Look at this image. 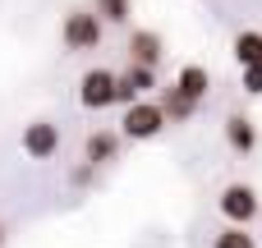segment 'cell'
I'll list each match as a JSON object with an SVG mask.
<instances>
[{
    "label": "cell",
    "mask_w": 262,
    "mask_h": 248,
    "mask_svg": "<svg viewBox=\"0 0 262 248\" xmlns=\"http://www.w3.org/2000/svg\"><path fill=\"white\" fill-rule=\"evenodd\" d=\"M226 147L230 152H253L258 147V124L249 115H230L226 120Z\"/></svg>",
    "instance_id": "cell-9"
},
{
    "label": "cell",
    "mask_w": 262,
    "mask_h": 248,
    "mask_svg": "<svg viewBox=\"0 0 262 248\" xmlns=\"http://www.w3.org/2000/svg\"><path fill=\"white\" fill-rule=\"evenodd\" d=\"M235 60H239L244 69H258L262 64V32L258 28H244V32L235 37Z\"/></svg>",
    "instance_id": "cell-11"
},
{
    "label": "cell",
    "mask_w": 262,
    "mask_h": 248,
    "mask_svg": "<svg viewBox=\"0 0 262 248\" xmlns=\"http://www.w3.org/2000/svg\"><path fill=\"white\" fill-rule=\"evenodd\" d=\"M23 152H28L32 161H51V156L60 152V124H51V120H32V124L23 129Z\"/></svg>",
    "instance_id": "cell-6"
},
{
    "label": "cell",
    "mask_w": 262,
    "mask_h": 248,
    "mask_svg": "<svg viewBox=\"0 0 262 248\" xmlns=\"http://www.w3.org/2000/svg\"><path fill=\"white\" fill-rule=\"evenodd\" d=\"M161 55H166L161 32H152V28L129 32V64H138V69H157V64H161Z\"/></svg>",
    "instance_id": "cell-7"
},
{
    "label": "cell",
    "mask_w": 262,
    "mask_h": 248,
    "mask_svg": "<svg viewBox=\"0 0 262 248\" xmlns=\"http://www.w3.org/2000/svg\"><path fill=\"white\" fill-rule=\"evenodd\" d=\"M157 106H161L166 124H189V120H193V110H198L193 101H184V97H180V92H170V87H161V92H157Z\"/></svg>",
    "instance_id": "cell-10"
},
{
    "label": "cell",
    "mask_w": 262,
    "mask_h": 248,
    "mask_svg": "<svg viewBox=\"0 0 262 248\" xmlns=\"http://www.w3.org/2000/svg\"><path fill=\"white\" fill-rule=\"evenodd\" d=\"M216 207H221V216H226L230 226H239V230H244V226L262 212L258 189H253V184H226V189H221V198H216Z\"/></svg>",
    "instance_id": "cell-3"
},
{
    "label": "cell",
    "mask_w": 262,
    "mask_h": 248,
    "mask_svg": "<svg viewBox=\"0 0 262 248\" xmlns=\"http://www.w3.org/2000/svg\"><path fill=\"white\" fill-rule=\"evenodd\" d=\"M120 152H124L120 129H92V133H88V143H83V161H88L92 170H101V166L120 161Z\"/></svg>",
    "instance_id": "cell-5"
},
{
    "label": "cell",
    "mask_w": 262,
    "mask_h": 248,
    "mask_svg": "<svg viewBox=\"0 0 262 248\" xmlns=\"http://www.w3.org/2000/svg\"><path fill=\"white\" fill-rule=\"evenodd\" d=\"M212 248H258V235H249V230H239V226H226V230L212 239Z\"/></svg>",
    "instance_id": "cell-14"
},
{
    "label": "cell",
    "mask_w": 262,
    "mask_h": 248,
    "mask_svg": "<svg viewBox=\"0 0 262 248\" xmlns=\"http://www.w3.org/2000/svg\"><path fill=\"white\" fill-rule=\"evenodd\" d=\"M244 92L249 97H262V64L258 69H244Z\"/></svg>",
    "instance_id": "cell-15"
},
{
    "label": "cell",
    "mask_w": 262,
    "mask_h": 248,
    "mask_svg": "<svg viewBox=\"0 0 262 248\" xmlns=\"http://www.w3.org/2000/svg\"><path fill=\"white\" fill-rule=\"evenodd\" d=\"M92 14L101 23H129L134 18V0H92Z\"/></svg>",
    "instance_id": "cell-12"
},
{
    "label": "cell",
    "mask_w": 262,
    "mask_h": 248,
    "mask_svg": "<svg viewBox=\"0 0 262 248\" xmlns=\"http://www.w3.org/2000/svg\"><path fill=\"white\" fill-rule=\"evenodd\" d=\"M101 32H106V23H101L92 9H69L64 23H60L64 51H97V46H101Z\"/></svg>",
    "instance_id": "cell-2"
},
{
    "label": "cell",
    "mask_w": 262,
    "mask_h": 248,
    "mask_svg": "<svg viewBox=\"0 0 262 248\" xmlns=\"http://www.w3.org/2000/svg\"><path fill=\"white\" fill-rule=\"evenodd\" d=\"M120 78H124V83L134 87V97H143V92H152V87H161V83H157V69H138V64H129V69H124Z\"/></svg>",
    "instance_id": "cell-13"
},
{
    "label": "cell",
    "mask_w": 262,
    "mask_h": 248,
    "mask_svg": "<svg viewBox=\"0 0 262 248\" xmlns=\"http://www.w3.org/2000/svg\"><path fill=\"white\" fill-rule=\"evenodd\" d=\"M207 87H212V74H207L203 64H184V69L175 74V83H170V92H180V97L193 101V106H203Z\"/></svg>",
    "instance_id": "cell-8"
},
{
    "label": "cell",
    "mask_w": 262,
    "mask_h": 248,
    "mask_svg": "<svg viewBox=\"0 0 262 248\" xmlns=\"http://www.w3.org/2000/svg\"><path fill=\"white\" fill-rule=\"evenodd\" d=\"M78 106L83 110H106L115 106V69H88L78 78Z\"/></svg>",
    "instance_id": "cell-4"
},
{
    "label": "cell",
    "mask_w": 262,
    "mask_h": 248,
    "mask_svg": "<svg viewBox=\"0 0 262 248\" xmlns=\"http://www.w3.org/2000/svg\"><path fill=\"white\" fill-rule=\"evenodd\" d=\"M161 129H166V115H161V106H157L152 97L124 106V115H120V138H124V143H152Z\"/></svg>",
    "instance_id": "cell-1"
},
{
    "label": "cell",
    "mask_w": 262,
    "mask_h": 248,
    "mask_svg": "<svg viewBox=\"0 0 262 248\" xmlns=\"http://www.w3.org/2000/svg\"><path fill=\"white\" fill-rule=\"evenodd\" d=\"M0 248H5V221H0Z\"/></svg>",
    "instance_id": "cell-16"
}]
</instances>
